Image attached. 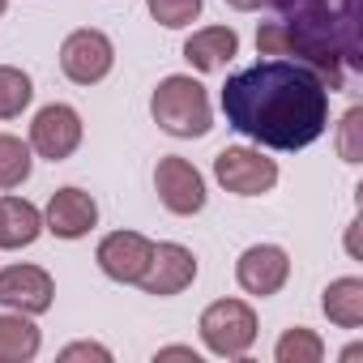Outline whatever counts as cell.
<instances>
[{"label":"cell","mask_w":363,"mask_h":363,"mask_svg":"<svg viewBox=\"0 0 363 363\" xmlns=\"http://www.w3.org/2000/svg\"><path fill=\"white\" fill-rule=\"evenodd\" d=\"M223 116L265 150H303L329 128V86L299 60H261L223 86Z\"/></svg>","instance_id":"obj_1"},{"label":"cell","mask_w":363,"mask_h":363,"mask_svg":"<svg viewBox=\"0 0 363 363\" xmlns=\"http://www.w3.org/2000/svg\"><path fill=\"white\" fill-rule=\"evenodd\" d=\"M274 22L257 30V52L308 65L329 94L346 86V69H363V0H269Z\"/></svg>","instance_id":"obj_2"},{"label":"cell","mask_w":363,"mask_h":363,"mask_svg":"<svg viewBox=\"0 0 363 363\" xmlns=\"http://www.w3.org/2000/svg\"><path fill=\"white\" fill-rule=\"evenodd\" d=\"M150 116L167 137H206L214 128V107L210 94L197 77L189 73H171L154 86L150 94Z\"/></svg>","instance_id":"obj_3"},{"label":"cell","mask_w":363,"mask_h":363,"mask_svg":"<svg viewBox=\"0 0 363 363\" xmlns=\"http://www.w3.org/2000/svg\"><path fill=\"white\" fill-rule=\"evenodd\" d=\"M197 333H201V342H206L210 354H218V359H240V354H248L252 342H257V312H252V303H244V299H214V303L201 312Z\"/></svg>","instance_id":"obj_4"},{"label":"cell","mask_w":363,"mask_h":363,"mask_svg":"<svg viewBox=\"0 0 363 363\" xmlns=\"http://www.w3.org/2000/svg\"><path fill=\"white\" fill-rule=\"evenodd\" d=\"M214 179L235 197H265L278 184V162L248 145H227L214 154Z\"/></svg>","instance_id":"obj_5"},{"label":"cell","mask_w":363,"mask_h":363,"mask_svg":"<svg viewBox=\"0 0 363 363\" xmlns=\"http://www.w3.org/2000/svg\"><path fill=\"white\" fill-rule=\"evenodd\" d=\"M111 69H116V43L103 30L82 26L60 43V73L73 86H99Z\"/></svg>","instance_id":"obj_6"},{"label":"cell","mask_w":363,"mask_h":363,"mask_svg":"<svg viewBox=\"0 0 363 363\" xmlns=\"http://www.w3.org/2000/svg\"><path fill=\"white\" fill-rule=\"evenodd\" d=\"M154 189H158V201L171 214H179V218H193V214L206 210V175L189 158H179V154L158 158V167H154Z\"/></svg>","instance_id":"obj_7"},{"label":"cell","mask_w":363,"mask_h":363,"mask_svg":"<svg viewBox=\"0 0 363 363\" xmlns=\"http://www.w3.org/2000/svg\"><path fill=\"white\" fill-rule=\"evenodd\" d=\"M82 133H86V124H82L77 107H69V103H48V107L30 120V150H35L39 158H48V162H65V158L77 154Z\"/></svg>","instance_id":"obj_8"},{"label":"cell","mask_w":363,"mask_h":363,"mask_svg":"<svg viewBox=\"0 0 363 363\" xmlns=\"http://www.w3.org/2000/svg\"><path fill=\"white\" fill-rule=\"evenodd\" d=\"M56 303V282L43 265H5L0 269V308L43 316Z\"/></svg>","instance_id":"obj_9"},{"label":"cell","mask_w":363,"mask_h":363,"mask_svg":"<svg viewBox=\"0 0 363 363\" xmlns=\"http://www.w3.org/2000/svg\"><path fill=\"white\" fill-rule=\"evenodd\" d=\"M193 282H197V257H193V248H184V244H154L150 265H145V274H141L137 286L145 295L171 299L179 291H189Z\"/></svg>","instance_id":"obj_10"},{"label":"cell","mask_w":363,"mask_h":363,"mask_svg":"<svg viewBox=\"0 0 363 363\" xmlns=\"http://www.w3.org/2000/svg\"><path fill=\"white\" fill-rule=\"evenodd\" d=\"M286 278H291V257H286V248H278V244H252V248H244L240 261H235V282H240L248 295H257V299L278 295V291L286 286Z\"/></svg>","instance_id":"obj_11"},{"label":"cell","mask_w":363,"mask_h":363,"mask_svg":"<svg viewBox=\"0 0 363 363\" xmlns=\"http://www.w3.org/2000/svg\"><path fill=\"white\" fill-rule=\"evenodd\" d=\"M150 252H154V240H145L141 231H111V235L99 240L94 261L111 282H133L137 286L145 265H150Z\"/></svg>","instance_id":"obj_12"},{"label":"cell","mask_w":363,"mask_h":363,"mask_svg":"<svg viewBox=\"0 0 363 363\" xmlns=\"http://www.w3.org/2000/svg\"><path fill=\"white\" fill-rule=\"evenodd\" d=\"M94 223H99V201L86 189H56L43 210V231H52L56 240H82L94 231Z\"/></svg>","instance_id":"obj_13"},{"label":"cell","mask_w":363,"mask_h":363,"mask_svg":"<svg viewBox=\"0 0 363 363\" xmlns=\"http://www.w3.org/2000/svg\"><path fill=\"white\" fill-rule=\"evenodd\" d=\"M235 56H240V35L231 26H206V30H193L184 39V60L197 73H218Z\"/></svg>","instance_id":"obj_14"},{"label":"cell","mask_w":363,"mask_h":363,"mask_svg":"<svg viewBox=\"0 0 363 363\" xmlns=\"http://www.w3.org/2000/svg\"><path fill=\"white\" fill-rule=\"evenodd\" d=\"M39 235H43V214L26 197H13V193L0 197V252L30 248Z\"/></svg>","instance_id":"obj_15"},{"label":"cell","mask_w":363,"mask_h":363,"mask_svg":"<svg viewBox=\"0 0 363 363\" xmlns=\"http://www.w3.org/2000/svg\"><path fill=\"white\" fill-rule=\"evenodd\" d=\"M43 337L39 325L26 312H5L0 316V363H30L39 354Z\"/></svg>","instance_id":"obj_16"},{"label":"cell","mask_w":363,"mask_h":363,"mask_svg":"<svg viewBox=\"0 0 363 363\" xmlns=\"http://www.w3.org/2000/svg\"><path fill=\"white\" fill-rule=\"evenodd\" d=\"M320 308L337 329H359L363 325V278H333L320 295Z\"/></svg>","instance_id":"obj_17"},{"label":"cell","mask_w":363,"mask_h":363,"mask_svg":"<svg viewBox=\"0 0 363 363\" xmlns=\"http://www.w3.org/2000/svg\"><path fill=\"white\" fill-rule=\"evenodd\" d=\"M30 167H35V150L30 141L13 137V133H0V193H13L30 179Z\"/></svg>","instance_id":"obj_18"},{"label":"cell","mask_w":363,"mask_h":363,"mask_svg":"<svg viewBox=\"0 0 363 363\" xmlns=\"http://www.w3.org/2000/svg\"><path fill=\"white\" fill-rule=\"evenodd\" d=\"M35 99V82L18 65H0V120H18Z\"/></svg>","instance_id":"obj_19"},{"label":"cell","mask_w":363,"mask_h":363,"mask_svg":"<svg viewBox=\"0 0 363 363\" xmlns=\"http://www.w3.org/2000/svg\"><path fill=\"white\" fill-rule=\"evenodd\" d=\"M274 359H278V363H320V359H325V342H320L316 329L295 325V329H286V333L278 337Z\"/></svg>","instance_id":"obj_20"},{"label":"cell","mask_w":363,"mask_h":363,"mask_svg":"<svg viewBox=\"0 0 363 363\" xmlns=\"http://www.w3.org/2000/svg\"><path fill=\"white\" fill-rule=\"evenodd\" d=\"M201 5H206V0H145L150 18H154L158 26H167V30L193 26V22L201 18Z\"/></svg>","instance_id":"obj_21"},{"label":"cell","mask_w":363,"mask_h":363,"mask_svg":"<svg viewBox=\"0 0 363 363\" xmlns=\"http://www.w3.org/2000/svg\"><path fill=\"white\" fill-rule=\"evenodd\" d=\"M359 128H363V107H350V111L342 116V124H337V154H342L346 162H359V158H363V150H359Z\"/></svg>","instance_id":"obj_22"},{"label":"cell","mask_w":363,"mask_h":363,"mask_svg":"<svg viewBox=\"0 0 363 363\" xmlns=\"http://www.w3.org/2000/svg\"><path fill=\"white\" fill-rule=\"evenodd\" d=\"M60 359H65V363H73V359H99V363H111V350L99 346V342H73V346L60 350Z\"/></svg>","instance_id":"obj_23"},{"label":"cell","mask_w":363,"mask_h":363,"mask_svg":"<svg viewBox=\"0 0 363 363\" xmlns=\"http://www.w3.org/2000/svg\"><path fill=\"white\" fill-rule=\"evenodd\" d=\"M154 359H193V363H197V350H193V346H162Z\"/></svg>","instance_id":"obj_24"},{"label":"cell","mask_w":363,"mask_h":363,"mask_svg":"<svg viewBox=\"0 0 363 363\" xmlns=\"http://www.w3.org/2000/svg\"><path fill=\"white\" fill-rule=\"evenodd\" d=\"M231 9H240V13H252V9H261V5H269V0H227Z\"/></svg>","instance_id":"obj_25"},{"label":"cell","mask_w":363,"mask_h":363,"mask_svg":"<svg viewBox=\"0 0 363 363\" xmlns=\"http://www.w3.org/2000/svg\"><path fill=\"white\" fill-rule=\"evenodd\" d=\"M5 9H9V0H0V18H5Z\"/></svg>","instance_id":"obj_26"}]
</instances>
